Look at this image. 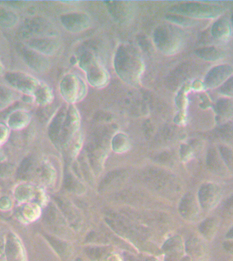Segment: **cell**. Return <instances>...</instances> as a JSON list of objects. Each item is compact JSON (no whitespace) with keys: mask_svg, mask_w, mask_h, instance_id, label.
<instances>
[{"mask_svg":"<svg viewBox=\"0 0 233 261\" xmlns=\"http://www.w3.org/2000/svg\"><path fill=\"white\" fill-rule=\"evenodd\" d=\"M15 98L14 91L5 86H0V113L14 104Z\"/></svg>","mask_w":233,"mask_h":261,"instance_id":"cell-12","label":"cell"},{"mask_svg":"<svg viewBox=\"0 0 233 261\" xmlns=\"http://www.w3.org/2000/svg\"></svg>","mask_w":233,"mask_h":261,"instance_id":"cell-27","label":"cell"},{"mask_svg":"<svg viewBox=\"0 0 233 261\" xmlns=\"http://www.w3.org/2000/svg\"><path fill=\"white\" fill-rule=\"evenodd\" d=\"M224 247H225L226 251L233 254V240L225 242L224 243Z\"/></svg>","mask_w":233,"mask_h":261,"instance_id":"cell-23","label":"cell"},{"mask_svg":"<svg viewBox=\"0 0 233 261\" xmlns=\"http://www.w3.org/2000/svg\"><path fill=\"white\" fill-rule=\"evenodd\" d=\"M218 227V222L216 218H207L200 226V232L207 240H212L217 232Z\"/></svg>","mask_w":233,"mask_h":261,"instance_id":"cell-11","label":"cell"},{"mask_svg":"<svg viewBox=\"0 0 233 261\" xmlns=\"http://www.w3.org/2000/svg\"><path fill=\"white\" fill-rule=\"evenodd\" d=\"M35 99L38 104L41 106L49 104L52 101L53 95L51 90L45 84H40L34 95Z\"/></svg>","mask_w":233,"mask_h":261,"instance_id":"cell-13","label":"cell"},{"mask_svg":"<svg viewBox=\"0 0 233 261\" xmlns=\"http://www.w3.org/2000/svg\"><path fill=\"white\" fill-rule=\"evenodd\" d=\"M63 96L70 102H75L82 99L86 92V86L77 77H65L61 84Z\"/></svg>","mask_w":233,"mask_h":261,"instance_id":"cell-2","label":"cell"},{"mask_svg":"<svg viewBox=\"0 0 233 261\" xmlns=\"http://www.w3.org/2000/svg\"><path fill=\"white\" fill-rule=\"evenodd\" d=\"M17 51L25 64L31 69L38 72L47 69L49 63L40 53L23 45L17 46Z\"/></svg>","mask_w":233,"mask_h":261,"instance_id":"cell-3","label":"cell"},{"mask_svg":"<svg viewBox=\"0 0 233 261\" xmlns=\"http://www.w3.org/2000/svg\"><path fill=\"white\" fill-rule=\"evenodd\" d=\"M193 245H190L191 247L190 252L194 255H201L203 252L205 251V248L203 246L202 242H199V240H195L192 243Z\"/></svg>","mask_w":233,"mask_h":261,"instance_id":"cell-20","label":"cell"},{"mask_svg":"<svg viewBox=\"0 0 233 261\" xmlns=\"http://www.w3.org/2000/svg\"><path fill=\"white\" fill-rule=\"evenodd\" d=\"M181 213L184 217L189 219H194L199 214V206L197 200L192 195H188L184 198L181 203Z\"/></svg>","mask_w":233,"mask_h":261,"instance_id":"cell-10","label":"cell"},{"mask_svg":"<svg viewBox=\"0 0 233 261\" xmlns=\"http://www.w3.org/2000/svg\"><path fill=\"white\" fill-rule=\"evenodd\" d=\"M207 163L209 169L216 175L225 176L228 173L227 168H226L225 163L220 159L219 156L214 150H212L209 153Z\"/></svg>","mask_w":233,"mask_h":261,"instance_id":"cell-9","label":"cell"},{"mask_svg":"<svg viewBox=\"0 0 233 261\" xmlns=\"http://www.w3.org/2000/svg\"><path fill=\"white\" fill-rule=\"evenodd\" d=\"M3 3L11 5V6L13 7H21L24 3L23 1H7V2Z\"/></svg>","mask_w":233,"mask_h":261,"instance_id":"cell-24","label":"cell"},{"mask_svg":"<svg viewBox=\"0 0 233 261\" xmlns=\"http://www.w3.org/2000/svg\"><path fill=\"white\" fill-rule=\"evenodd\" d=\"M225 87L224 89L226 90V93H227V95H233V78L228 81V83Z\"/></svg>","mask_w":233,"mask_h":261,"instance_id":"cell-22","label":"cell"},{"mask_svg":"<svg viewBox=\"0 0 233 261\" xmlns=\"http://www.w3.org/2000/svg\"><path fill=\"white\" fill-rule=\"evenodd\" d=\"M1 71H2V66L0 64V73H1Z\"/></svg>","mask_w":233,"mask_h":261,"instance_id":"cell-26","label":"cell"},{"mask_svg":"<svg viewBox=\"0 0 233 261\" xmlns=\"http://www.w3.org/2000/svg\"><path fill=\"white\" fill-rule=\"evenodd\" d=\"M29 120L28 114L16 110L11 114L9 119V125L13 128H21L22 126L27 124Z\"/></svg>","mask_w":233,"mask_h":261,"instance_id":"cell-15","label":"cell"},{"mask_svg":"<svg viewBox=\"0 0 233 261\" xmlns=\"http://www.w3.org/2000/svg\"><path fill=\"white\" fill-rule=\"evenodd\" d=\"M222 157L225 165L228 167L229 171L233 173V153L231 150L225 147H222L220 148Z\"/></svg>","mask_w":233,"mask_h":261,"instance_id":"cell-18","label":"cell"},{"mask_svg":"<svg viewBox=\"0 0 233 261\" xmlns=\"http://www.w3.org/2000/svg\"><path fill=\"white\" fill-rule=\"evenodd\" d=\"M213 34L220 39L227 38L230 34V27H229V24L226 23L225 21L217 22L214 25Z\"/></svg>","mask_w":233,"mask_h":261,"instance_id":"cell-17","label":"cell"},{"mask_svg":"<svg viewBox=\"0 0 233 261\" xmlns=\"http://www.w3.org/2000/svg\"><path fill=\"white\" fill-rule=\"evenodd\" d=\"M199 197L202 208L205 211L212 210L220 202L221 190L214 184H207L200 189Z\"/></svg>","mask_w":233,"mask_h":261,"instance_id":"cell-5","label":"cell"},{"mask_svg":"<svg viewBox=\"0 0 233 261\" xmlns=\"http://www.w3.org/2000/svg\"><path fill=\"white\" fill-rule=\"evenodd\" d=\"M12 165L8 163H1L0 164V176H5L8 174L12 170Z\"/></svg>","mask_w":233,"mask_h":261,"instance_id":"cell-21","label":"cell"},{"mask_svg":"<svg viewBox=\"0 0 233 261\" xmlns=\"http://www.w3.org/2000/svg\"><path fill=\"white\" fill-rule=\"evenodd\" d=\"M18 16L12 11L0 7V25L3 27H12L17 23Z\"/></svg>","mask_w":233,"mask_h":261,"instance_id":"cell-14","label":"cell"},{"mask_svg":"<svg viewBox=\"0 0 233 261\" xmlns=\"http://www.w3.org/2000/svg\"><path fill=\"white\" fill-rule=\"evenodd\" d=\"M32 167L33 159L29 157L25 158L18 167L17 173H16L18 178L21 180L26 179L28 177Z\"/></svg>","mask_w":233,"mask_h":261,"instance_id":"cell-16","label":"cell"},{"mask_svg":"<svg viewBox=\"0 0 233 261\" xmlns=\"http://www.w3.org/2000/svg\"><path fill=\"white\" fill-rule=\"evenodd\" d=\"M5 79L10 86L26 95H34L41 84L33 77L18 71L7 73Z\"/></svg>","mask_w":233,"mask_h":261,"instance_id":"cell-1","label":"cell"},{"mask_svg":"<svg viewBox=\"0 0 233 261\" xmlns=\"http://www.w3.org/2000/svg\"><path fill=\"white\" fill-rule=\"evenodd\" d=\"M223 216L227 218H233V196L225 202L223 208Z\"/></svg>","mask_w":233,"mask_h":261,"instance_id":"cell-19","label":"cell"},{"mask_svg":"<svg viewBox=\"0 0 233 261\" xmlns=\"http://www.w3.org/2000/svg\"><path fill=\"white\" fill-rule=\"evenodd\" d=\"M232 73L233 69L230 66L224 65L214 68L207 77L205 83L209 87H215L223 83Z\"/></svg>","mask_w":233,"mask_h":261,"instance_id":"cell-7","label":"cell"},{"mask_svg":"<svg viewBox=\"0 0 233 261\" xmlns=\"http://www.w3.org/2000/svg\"><path fill=\"white\" fill-rule=\"evenodd\" d=\"M187 7L188 8L186 10L188 11L184 12L194 17H215L222 12V9L215 5L194 3V4L188 5Z\"/></svg>","mask_w":233,"mask_h":261,"instance_id":"cell-6","label":"cell"},{"mask_svg":"<svg viewBox=\"0 0 233 261\" xmlns=\"http://www.w3.org/2000/svg\"><path fill=\"white\" fill-rule=\"evenodd\" d=\"M227 238H229V240H233V227L227 233Z\"/></svg>","mask_w":233,"mask_h":261,"instance_id":"cell-25","label":"cell"},{"mask_svg":"<svg viewBox=\"0 0 233 261\" xmlns=\"http://www.w3.org/2000/svg\"><path fill=\"white\" fill-rule=\"evenodd\" d=\"M27 47L38 53L51 54L55 51V43L49 38H33L27 42Z\"/></svg>","mask_w":233,"mask_h":261,"instance_id":"cell-8","label":"cell"},{"mask_svg":"<svg viewBox=\"0 0 233 261\" xmlns=\"http://www.w3.org/2000/svg\"><path fill=\"white\" fill-rule=\"evenodd\" d=\"M50 32L51 26L48 22L44 18L34 16L25 20L19 34L23 38H29V37L33 36L49 35Z\"/></svg>","mask_w":233,"mask_h":261,"instance_id":"cell-4","label":"cell"}]
</instances>
